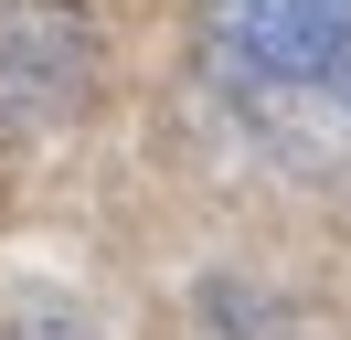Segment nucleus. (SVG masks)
I'll return each instance as SVG.
<instances>
[{
  "label": "nucleus",
  "instance_id": "3",
  "mask_svg": "<svg viewBox=\"0 0 351 340\" xmlns=\"http://www.w3.org/2000/svg\"><path fill=\"white\" fill-rule=\"evenodd\" d=\"M341 96H351V64H341Z\"/></svg>",
  "mask_w": 351,
  "mask_h": 340
},
{
  "label": "nucleus",
  "instance_id": "1",
  "mask_svg": "<svg viewBox=\"0 0 351 340\" xmlns=\"http://www.w3.org/2000/svg\"><path fill=\"white\" fill-rule=\"evenodd\" d=\"M202 42L245 96H308L351 64V0H202Z\"/></svg>",
  "mask_w": 351,
  "mask_h": 340
},
{
  "label": "nucleus",
  "instance_id": "2",
  "mask_svg": "<svg viewBox=\"0 0 351 340\" xmlns=\"http://www.w3.org/2000/svg\"><path fill=\"white\" fill-rule=\"evenodd\" d=\"M96 96V32L64 0H0V117L53 127Z\"/></svg>",
  "mask_w": 351,
  "mask_h": 340
}]
</instances>
